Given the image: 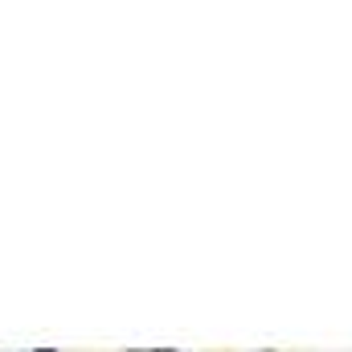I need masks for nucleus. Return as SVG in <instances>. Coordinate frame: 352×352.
I'll use <instances>...</instances> for the list:
<instances>
[{
    "mask_svg": "<svg viewBox=\"0 0 352 352\" xmlns=\"http://www.w3.org/2000/svg\"><path fill=\"white\" fill-rule=\"evenodd\" d=\"M29 352H58V349H29Z\"/></svg>",
    "mask_w": 352,
    "mask_h": 352,
    "instance_id": "f257e3e1",
    "label": "nucleus"
}]
</instances>
